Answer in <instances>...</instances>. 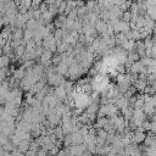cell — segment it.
<instances>
[{
	"mask_svg": "<svg viewBox=\"0 0 156 156\" xmlns=\"http://www.w3.org/2000/svg\"><path fill=\"white\" fill-rule=\"evenodd\" d=\"M84 67L77 61V60H74L69 66H68V76L67 77H69L72 80L73 79H78L83 73H84Z\"/></svg>",
	"mask_w": 156,
	"mask_h": 156,
	"instance_id": "1",
	"label": "cell"
},
{
	"mask_svg": "<svg viewBox=\"0 0 156 156\" xmlns=\"http://www.w3.org/2000/svg\"><path fill=\"white\" fill-rule=\"evenodd\" d=\"M43 48L46 49V50H51L52 52L57 50V41H56V39H55V37H54L52 33L48 34L43 39Z\"/></svg>",
	"mask_w": 156,
	"mask_h": 156,
	"instance_id": "2",
	"label": "cell"
},
{
	"mask_svg": "<svg viewBox=\"0 0 156 156\" xmlns=\"http://www.w3.org/2000/svg\"><path fill=\"white\" fill-rule=\"evenodd\" d=\"M145 112L143 111V110H139V108H134L133 110V115H132V122L136 126V128L139 127V126H141L143 124V122L145 121Z\"/></svg>",
	"mask_w": 156,
	"mask_h": 156,
	"instance_id": "3",
	"label": "cell"
},
{
	"mask_svg": "<svg viewBox=\"0 0 156 156\" xmlns=\"http://www.w3.org/2000/svg\"><path fill=\"white\" fill-rule=\"evenodd\" d=\"M85 150H87V145L84 143L83 144H77V145H71L68 147L69 155H72V156H82Z\"/></svg>",
	"mask_w": 156,
	"mask_h": 156,
	"instance_id": "4",
	"label": "cell"
},
{
	"mask_svg": "<svg viewBox=\"0 0 156 156\" xmlns=\"http://www.w3.org/2000/svg\"><path fill=\"white\" fill-rule=\"evenodd\" d=\"M66 21H67V15H65V13H58V15L55 16L52 24H54L55 29H57V28H63L65 24H66Z\"/></svg>",
	"mask_w": 156,
	"mask_h": 156,
	"instance_id": "5",
	"label": "cell"
},
{
	"mask_svg": "<svg viewBox=\"0 0 156 156\" xmlns=\"http://www.w3.org/2000/svg\"><path fill=\"white\" fill-rule=\"evenodd\" d=\"M51 60H52V51L51 50H44L43 51V54L40 55V63L43 65V66H45V68L49 66V63L51 62Z\"/></svg>",
	"mask_w": 156,
	"mask_h": 156,
	"instance_id": "6",
	"label": "cell"
},
{
	"mask_svg": "<svg viewBox=\"0 0 156 156\" xmlns=\"http://www.w3.org/2000/svg\"><path fill=\"white\" fill-rule=\"evenodd\" d=\"M95 29H96V33H99L101 35V34H104V33H106L108 30V23L106 21L99 18L96 21V23H95Z\"/></svg>",
	"mask_w": 156,
	"mask_h": 156,
	"instance_id": "7",
	"label": "cell"
},
{
	"mask_svg": "<svg viewBox=\"0 0 156 156\" xmlns=\"http://www.w3.org/2000/svg\"><path fill=\"white\" fill-rule=\"evenodd\" d=\"M24 76H26V67L24 66H21L20 68L12 71V78H15L18 82H21L24 78Z\"/></svg>",
	"mask_w": 156,
	"mask_h": 156,
	"instance_id": "8",
	"label": "cell"
},
{
	"mask_svg": "<svg viewBox=\"0 0 156 156\" xmlns=\"http://www.w3.org/2000/svg\"><path fill=\"white\" fill-rule=\"evenodd\" d=\"M54 94H55L56 98H57L58 100H61L62 102L66 101V99H67V93H66V90H65L61 85H57V87L54 89Z\"/></svg>",
	"mask_w": 156,
	"mask_h": 156,
	"instance_id": "9",
	"label": "cell"
},
{
	"mask_svg": "<svg viewBox=\"0 0 156 156\" xmlns=\"http://www.w3.org/2000/svg\"><path fill=\"white\" fill-rule=\"evenodd\" d=\"M145 138H146V134H145L144 132L136 130V132H134V134H133V136H132V141H133L134 144H140V143H144Z\"/></svg>",
	"mask_w": 156,
	"mask_h": 156,
	"instance_id": "10",
	"label": "cell"
},
{
	"mask_svg": "<svg viewBox=\"0 0 156 156\" xmlns=\"http://www.w3.org/2000/svg\"><path fill=\"white\" fill-rule=\"evenodd\" d=\"M29 147H30V140H28V139H23V140L18 144L17 150H18L20 152L27 154V152L29 151Z\"/></svg>",
	"mask_w": 156,
	"mask_h": 156,
	"instance_id": "11",
	"label": "cell"
},
{
	"mask_svg": "<svg viewBox=\"0 0 156 156\" xmlns=\"http://www.w3.org/2000/svg\"><path fill=\"white\" fill-rule=\"evenodd\" d=\"M23 34L24 30L21 28H13L12 32V40H23Z\"/></svg>",
	"mask_w": 156,
	"mask_h": 156,
	"instance_id": "12",
	"label": "cell"
},
{
	"mask_svg": "<svg viewBox=\"0 0 156 156\" xmlns=\"http://www.w3.org/2000/svg\"><path fill=\"white\" fill-rule=\"evenodd\" d=\"M56 71L60 73V74H62V76H68V65L66 63V62H61L57 67H56Z\"/></svg>",
	"mask_w": 156,
	"mask_h": 156,
	"instance_id": "13",
	"label": "cell"
},
{
	"mask_svg": "<svg viewBox=\"0 0 156 156\" xmlns=\"http://www.w3.org/2000/svg\"><path fill=\"white\" fill-rule=\"evenodd\" d=\"M127 40H128V38H127L126 33H117L116 37H115V41H116V44L119 45V46H122V44H123L124 41H127Z\"/></svg>",
	"mask_w": 156,
	"mask_h": 156,
	"instance_id": "14",
	"label": "cell"
},
{
	"mask_svg": "<svg viewBox=\"0 0 156 156\" xmlns=\"http://www.w3.org/2000/svg\"><path fill=\"white\" fill-rule=\"evenodd\" d=\"M144 143H145V145H146V146H152L154 144H156V136H155V134H154V133H151V134L146 135V138H145Z\"/></svg>",
	"mask_w": 156,
	"mask_h": 156,
	"instance_id": "15",
	"label": "cell"
},
{
	"mask_svg": "<svg viewBox=\"0 0 156 156\" xmlns=\"http://www.w3.org/2000/svg\"><path fill=\"white\" fill-rule=\"evenodd\" d=\"M10 57L6 56V55H0V68H5V67H9L10 65Z\"/></svg>",
	"mask_w": 156,
	"mask_h": 156,
	"instance_id": "16",
	"label": "cell"
},
{
	"mask_svg": "<svg viewBox=\"0 0 156 156\" xmlns=\"http://www.w3.org/2000/svg\"><path fill=\"white\" fill-rule=\"evenodd\" d=\"M13 51H15V55H16L17 57H20V56H22V55L26 52V45H24V44H21V45L17 46L16 49H13Z\"/></svg>",
	"mask_w": 156,
	"mask_h": 156,
	"instance_id": "17",
	"label": "cell"
},
{
	"mask_svg": "<svg viewBox=\"0 0 156 156\" xmlns=\"http://www.w3.org/2000/svg\"><path fill=\"white\" fill-rule=\"evenodd\" d=\"M54 134H55V136H56L57 139H62V138H63V135H65L62 127H60V126H56V127L54 128Z\"/></svg>",
	"mask_w": 156,
	"mask_h": 156,
	"instance_id": "18",
	"label": "cell"
},
{
	"mask_svg": "<svg viewBox=\"0 0 156 156\" xmlns=\"http://www.w3.org/2000/svg\"><path fill=\"white\" fill-rule=\"evenodd\" d=\"M62 62V55L61 54H57V55H55V56H52V60H51V63L55 66V67H57L60 63Z\"/></svg>",
	"mask_w": 156,
	"mask_h": 156,
	"instance_id": "19",
	"label": "cell"
},
{
	"mask_svg": "<svg viewBox=\"0 0 156 156\" xmlns=\"http://www.w3.org/2000/svg\"><path fill=\"white\" fill-rule=\"evenodd\" d=\"M9 74H10V71H9L7 67H5V68H0V83L4 82Z\"/></svg>",
	"mask_w": 156,
	"mask_h": 156,
	"instance_id": "20",
	"label": "cell"
},
{
	"mask_svg": "<svg viewBox=\"0 0 156 156\" xmlns=\"http://www.w3.org/2000/svg\"><path fill=\"white\" fill-rule=\"evenodd\" d=\"M122 20L124 21V22H130V20H132V12L129 11V10H127V11H124L123 12V15H122Z\"/></svg>",
	"mask_w": 156,
	"mask_h": 156,
	"instance_id": "21",
	"label": "cell"
},
{
	"mask_svg": "<svg viewBox=\"0 0 156 156\" xmlns=\"http://www.w3.org/2000/svg\"><path fill=\"white\" fill-rule=\"evenodd\" d=\"M43 0H32V4H30V9L32 10H38L41 5Z\"/></svg>",
	"mask_w": 156,
	"mask_h": 156,
	"instance_id": "22",
	"label": "cell"
},
{
	"mask_svg": "<svg viewBox=\"0 0 156 156\" xmlns=\"http://www.w3.org/2000/svg\"><path fill=\"white\" fill-rule=\"evenodd\" d=\"M130 5H132V1L130 0H126L119 7L123 10V11H127V10H129V7H130Z\"/></svg>",
	"mask_w": 156,
	"mask_h": 156,
	"instance_id": "23",
	"label": "cell"
},
{
	"mask_svg": "<svg viewBox=\"0 0 156 156\" xmlns=\"http://www.w3.org/2000/svg\"><path fill=\"white\" fill-rule=\"evenodd\" d=\"M4 20H2V17H0V32H1V29H2V27H4Z\"/></svg>",
	"mask_w": 156,
	"mask_h": 156,
	"instance_id": "24",
	"label": "cell"
},
{
	"mask_svg": "<svg viewBox=\"0 0 156 156\" xmlns=\"http://www.w3.org/2000/svg\"><path fill=\"white\" fill-rule=\"evenodd\" d=\"M7 1H9V0H0V5H1V4H5V2H7Z\"/></svg>",
	"mask_w": 156,
	"mask_h": 156,
	"instance_id": "25",
	"label": "cell"
},
{
	"mask_svg": "<svg viewBox=\"0 0 156 156\" xmlns=\"http://www.w3.org/2000/svg\"><path fill=\"white\" fill-rule=\"evenodd\" d=\"M135 1H136V2H145L146 0H135Z\"/></svg>",
	"mask_w": 156,
	"mask_h": 156,
	"instance_id": "26",
	"label": "cell"
},
{
	"mask_svg": "<svg viewBox=\"0 0 156 156\" xmlns=\"http://www.w3.org/2000/svg\"><path fill=\"white\" fill-rule=\"evenodd\" d=\"M0 55H2V46L0 45Z\"/></svg>",
	"mask_w": 156,
	"mask_h": 156,
	"instance_id": "27",
	"label": "cell"
}]
</instances>
